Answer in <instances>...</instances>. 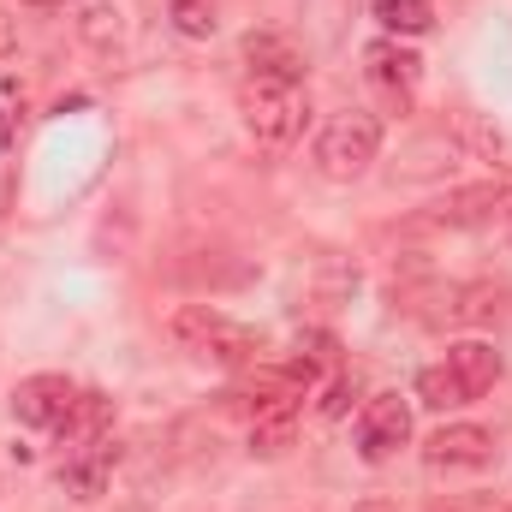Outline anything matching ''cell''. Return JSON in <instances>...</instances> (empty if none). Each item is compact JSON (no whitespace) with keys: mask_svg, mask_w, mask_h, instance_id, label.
<instances>
[{"mask_svg":"<svg viewBox=\"0 0 512 512\" xmlns=\"http://www.w3.org/2000/svg\"><path fill=\"white\" fill-rule=\"evenodd\" d=\"M364 78H370V90L382 96L387 108H411L417 84H423V60L411 48H399L393 36H382V42L364 48Z\"/></svg>","mask_w":512,"mask_h":512,"instance_id":"5b68a950","label":"cell"},{"mask_svg":"<svg viewBox=\"0 0 512 512\" xmlns=\"http://www.w3.org/2000/svg\"><path fill=\"white\" fill-rule=\"evenodd\" d=\"M108 423H114V399H108V393H78V405H72V417L60 423V435L84 447V441H102Z\"/></svg>","mask_w":512,"mask_h":512,"instance_id":"4fadbf2b","label":"cell"},{"mask_svg":"<svg viewBox=\"0 0 512 512\" xmlns=\"http://www.w3.org/2000/svg\"><path fill=\"white\" fill-rule=\"evenodd\" d=\"M114 465H120V441H114V435H102V441H84V447H66L60 489H66V495H78V501H96V495L108 489Z\"/></svg>","mask_w":512,"mask_h":512,"instance_id":"9c48e42d","label":"cell"},{"mask_svg":"<svg viewBox=\"0 0 512 512\" xmlns=\"http://www.w3.org/2000/svg\"><path fill=\"white\" fill-rule=\"evenodd\" d=\"M405 441H411V405H405L399 393H376V399L364 405V417H358V453H364L370 465H382V459H393Z\"/></svg>","mask_w":512,"mask_h":512,"instance_id":"8992f818","label":"cell"},{"mask_svg":"<svg viewBox=\"0 0 512 512\" xmlns=\"http://www.w3.org/2000/svg\"><path fill=\"white\" fill-rule=\"evenodd\" d=\"M495 382H501V352L489 340H459V346H447L441 364L417 370V399L435 411H459V405L483 399Z\"/></svg>","mask_w":512,"mask_h":512,"instance_id":"6da1fadb","label":"cell"},{"mask_svg":"<svg viewBox=\"0 0 512 512\" xmlns=\"http://www.w3.org/2000/svg\"><path fill=\"white\" fill-rule=\"evenodd\" d=\"M78 405V387L66 376H24L12 387V417L30 423V429H60Z\"/></svg>","mask_w":512,"mask_h":512,"instance_id":"ba28073f","label":"cell"},{"mask_svg":"<svg viewBox=\"0 0 512 512\" xmlns=\"http://www.w3.org/2000/svg\"><path fill=\"white\" fill-rule=\"evenodd\" d=\"M36 6H66V0H36Z\"/></svg>","mask_w":512,"mask_h":512,"instance_id":"ac0fdd59","label":"cell"},{"mask_svg":"<svg viewBox=\"0 0 512 512\" xmlns=\"http://www.w3.org/2000/svg\"><path fill=\"white\" fill-rule=\"evenodd\" d=\"M495 459V435L477 423H447L423 441V465L429 471H483Z\"/></svg>","mask_w":512,"mask_h":512,"instance_id":"52a82bcc","label":"cell"},{"mask_svg":"<svg viewBox=\"0 0 512 512\" xmlns=\"http://www.w3.org/2000/svg\"><path fill=\"white\" fill-rule=\"evenodd\" d=\"M239 120L251 131L256 149H268V155H280V149H292L298 143V131L310 120V102H304V84H286V78H256L239 90Z\"/></svg>","mask_w":512,"mask_h":512,"instance_id":"3957f363","label":"cell"},{"mask_svg":"<svg viewBox=\"0 0 512 512\" xmlns=\"http://www.w3.org/2000/svg\"><path fill=\"white\" fill-rule=\"evenodd\" d=\"M298 405H304V393H280V399H268L262 411H251V453L274 459V453L292 447V435H298Z\"/></svg>","mask_w":512,"mask_h":512,"instance_id":"30bf717a","label":"cell"},{"mask_svg":"<svg viewBox=\"0 0 512 512\" xmlns=\"http://www.w3.org/2000/svg\"><path fill=\"white\" fill-rule=\"evenodd\" d=\"M501 203H512V185L507 179H489V185H471V191L441 197V203H435V221H441V227H477V221H489Z\"/></svg>","mask_w":512,"mask_h":512,"instance_id":"8fae6325","label":"cell"},{"mask_svg":"<svg viewBox=\"0 0 512 512\" xmlns=\"http://www.w3.org/2000/svg\"><path fill=\"white\" fill-rule=\"evenodd\" d=\"M167 334H173L191 358H209V364H227V370H245V364L262 358L256 328L233 322V316L215 310V304H185V310H173V316H167Z\"/></svg>","mask_w":512,"mask_h":512,"instance_id":"7a4b0ae2","label":"cell"},{"mask_svg":"<svg viewBox=\"0 0 512 512\" xmlns=\"http://www.w3.org/2000/svg\"><path fill=\"white\" fill-rule=\"evenodd\" d=\"M245 54H251V72L256 78H286V84H298L304 78V54L286 42V36H245Z\"/></svg>","mask_w":512,"mask_h":512,"instance_id":"7c38bea8","label":"cell"},{"mask_svg":"<svg viewBox=\"0 0 512 512\" xmlns=\"http://www.w3.org/2000/svg\"><path fill=\"white\" fill-rule=\"evenodd\" d=\"M376 24L387 36H423L435 24V6L429 0H376Z\"/></svg>","mask_w":512,"mask_h":512,"instance_id":"5bb4252c","label":"cell"},{"mask_svg":"<svg viewBox=\"0 0 512 512\" xmlns=\"http://www.w3.org/2000/svg\"><path fill=\"white\" fill-rule=\"evenodd\" d=\"M173 18H179V30H185V36H209V30H215L209 0H173Z\"/></svg>","mask_w":512,"mask_h":512,"instance_id":"9a60e30c","label":"cell"},{"mask_svg":"<svg viewBox=\"0 0 512 512\" xmlns=\"http://www.w3.org/2000/svg\"><path fill=\"white\" fill-rule=\"evenodd\" d=\"M114 18H120V12L96 6V12H90V24H84V30H90V42H108V36H120V24H114Z\"/></svg>","mask_w":512,"mask_h":512,"instance_id":"2e32d148","label":"cell"},{"mask_svg":"<svg viewBox=\"0 0 512 512\" xmlns=\"http://www.w3.org/2000/svg\"><path fill=\"white\" fill-rule=\"evenodd\" d=\"M382 155V120L370 114V108H346V114H334L322 137H316V167L328 173V179H358V173H370V161Z\"/></svg>","mask_w":512,"mask_h":512,"instance_id":"277c9868","label":"cell"},{"mask_svg":"<svg viewBox=\"0 0 512 512\" xmlns=\"http://www.w3.org/2000/svg\"><path fill=\"white\" fill-rule=\"evenodd\" d=\"M12 42H18V24H12V18H6V12H0V60H6V54H12Z\"/></svg>","mask_w":512,"mask_h":512,"instance_id":"e0dca14e","label":"cell"}]
</instances>
